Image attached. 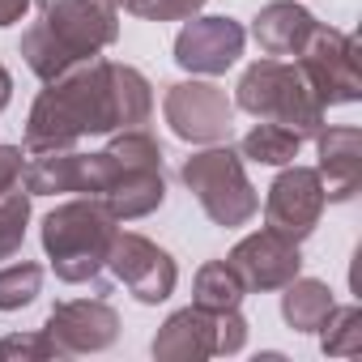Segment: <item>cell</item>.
I'll return each instance as SVG.
<instances>
[{
  "label": "cell",
  "mask_w": 362,
  "mask_h": 362,
  "mask_svg": "<svg viewBox=\"0 0 362 362\" xmlns=\"http://www.w3.org/2000/svg\"><path fill=\"white\" fill-rule=\"evenodd\" d=\"M111 132H119L111 60L94 56L73 64L64 77L43 81V94L35 98L26 119V158L64 153L77 149L81 136H111Z\"/></svg>",
  "instance_id": "6da1fadb"
},
{
  "label": "cell",
  "mask_w": 362,
  "mask_h": 362,
  "mask_svg": "<svg viewBox=\"0 0 362 362\" xmlns=\"http://www.w3.org/2000/svg\"><path fill=\"white\" fill-rule=\"evenodd\" d=\"M115 230H119V222L94 197H77V201L56 205L43 218L39 235H43V252H47L56 277L69 286H81L107 269V252H111Z\"/></svg>",
  "instance_id": "7a4b0ae2"
},
{
  "label": "cell",
  "mask_w": 362,
  "mask_h": 362,
  "mask_svg": "<svg viewBox=\"0 0 362 362\" xmlns=\"http://www.w3.org/2000/svg\"><path fill=\"white\" fill-rule=\"evenodd\" d=\"M235 107L256 115V119L286 124L303 141H311L324 128V103L311 94V86L298 73V64L273 60V56H264V60L243 69V77L235 86Z\"/></svg>",
  "instance_id": "3957f363"
},
{
  "label": "cell",
  "mask_w": 362,
  "mask_h": 362,
  "mask_svg": "<svg viewBox=\"0 0 362 362\" xmlns=\"http://www.w3.org/2000/svg\"><path fill=\"white\" fill-rule=\"evenodd\" d=\"M179 175H184L188 192L197 197V205L205 209V218L214 226L235 230V226H247L260 214V197H256L252 179L243 170L239 149H230L222 141L209 145V149H201V153H192Z\"/></svg>",
  "instance_id": "277c9868"
},
{
  "label": "cell",
  "mask_w": 362,
  "mask_h": 362,
  "mask_svg": "<svg viewBox=\"0 0 362 362\" xmlns=\"http://www.w3.org/2000/svg\"><path fill=\"white\" fill-rule=\"evenodd\" d=\"M298 73L307 77L311 94L328 107H345L362 98V77H358V43L345 30L332 26H315L311 39L303 43V52L294 56Z\"/></svg>",
  "instance_id": "5b68a950"
},
{
  "label": "cell",
  "mask_w": 362,
  "mask_h": 362,
  "mask_svg": "<svg viewBox=\"0 0 362 362\" xmlns=\"http://www.w3.org/2000/svg\"><path fill=\"white\" fill-rule=\"evenodd\" d=\"M39 22L73 64L103 56L119 39L115 9L103 5V0H43Z\"/></svg>",
  "instance_id": "8992f818"
},
{
  "label": "cell",
  "mask_w": 362,
  "mask_h": 362,
  "mask_svg": "<svg viewBox=\"0 0 362 362\" xmlns=\"http://www.w3.org/2000/svg\"><path fill=\"white\" fill-rule=\"evenodd\" d=\"M107 273L119 286H128L132 298L145 303V307L166 303L179 286V269H175L170 252H162L153 239L132 235V230H115L111 252H107Z\"/></svg>",
  "instance_id": "52a82bcc"
},
{
  "label": "cell",
  "mask_w": 362,
  "mask_h": 362,
  "mask_svg": "<svg viewBox=\"0 0 362 362\" xmlns=\"http://www.w3.org/2000/svg\"><path fill=\"white\" fill-rule=\"evenodd\" d=\"M162 115L179 141L192 145H218L230 136L235 124V103L226 98L222 86L214 81H179L162 98Z\"/></svg>",
  "instance_id": "ba28073f"
},
{
  "label": "cell",
  "mask_w": 362,
  "mask_h": 362,
  "mask_svg": "<svg viewBox=\"0 0 362 362\" xmlns=\"http://www.w3.org/2000/svg\"><path fill=\"white\" fill-rule=\"evenodd\" d=\"M119 162L98 149V153H81V149H64V153H35L22 170L26 192L30 197H60V192H77V197H103L107 184L115 179Z\"/></svg>",
  "instance_id": "9c48e42d"
},
{
  "label": "cell",
  "mask_w": 362,
  "mask_h": 362,
  "mask_svg": "<svg viewBox=\"0 0 362 362\" xmlns=\"http://www.w3.org/2000/svg\"><path fill=\"white\" fill-rule=\"evenodd\" d=\"M324 205H328V197H324V184H320V170L290 162L269 184L264 222H269V230L303 243L307 235H315V226L324 218Z\"/></svg>",
  "instance_id": "30bf717a"
},
{
  "label": "cell",
  "mask_w": 362,
  "mask_h": 362,
  "mask_svg": "<svg viewBox=\"0 0 362 362\" xmlns=\"http://www.w3.org/2000/svg\"><path fill=\"white\" fill-rule=\"evenodd\" d=\"M43 332L56 341L60 358L103 354L119 341V311L103 298H69V303L52 307Z\"/></svg>",
  "instance_id": "8fae6325"
},
{
  "label": "cell",
  "mask_w": 362,
  "mask_h": 362,
  "mask_svg": "<svg viewBox=\"0 0 362 362\" xmlns=\"http://www.w3.org/2000/svg\"><path fill=\"white\" fill-rule=\"evenodd\" d=\"M247 47V30L235 18H188L175 39V64L201 73V77H222L226 69L239 64Z\"/></svg>",
  "instance_id": "7c38bea8"
},
{
  "label": "cell",
  "mask_w": 362,
  "mask_h": 362,
  "mask_svg": "<svg viewBox=\"0 0 362 362\" xmlns=\"http://www.w3.org/2000/svg\"><path fill=\"white\" fill-rule=\"evenodd\" d=\"M226 264L239 273L243 290H281L286 281H294L303 273V256H298V243L277 235V230H256L247 239H239L226 256Z\"/></svg>",
  "instance_id": "4fadbf2b"
},
{
  "label": "cell",
  "mask_w": 362,
  "mask_h": 362,
  "mask_svg": "<svg viewBox=\"0 0 362 362\" xmlns=\"http://www.w3.org/2000/svg\"><path fill=\"white\" fill-rule=\"evenodd\" d=\"M214 354H218V315L197 303L166 315V324L153 337L158 362H205Z\"/></svg>",
  "instance_id": "5bb4252c"
},
{
  "label": "cell",
  "mask_w": 362,
  "mask_h": 362,
  "mask_svg": "<svg viewBox=\"0 0 362 362\" xmlns=\"http://www.w3.org/2000/svg\"><path fill=\"white\" fill-rule=\"evenodd\" d=\"M111 153V149H107ZM115 158V153H111ZM119 162V158H115ZM115 222H136V218H149L153 209H162L166 201V179H162V166H128L119 162L115 179L107 184L103 197H94Z\"/></svg>",
  "instance_id": "9a60e30c"
},
{
  "label": "cell",
  "mask_w": 362,
  "mask_h": 362,
  "mask_svg": "<svg viewBox=\"0 0 362 362\" xmlns=\"http://www.w3.org/2000/svg\"><path fill=\"white\" fill-rule=\"evenodd\" d=\"M320 184L328 201H349L362 188V132L358 128H320Z\"/></svg>",
  "instance_id": "2e32d148"
},
{
  "label": "cell",
  "mask_w": 362,
  "mask_h": 362,
  "mask_svg": "<svg viewBox=\"0 0 362 362\" xmlns=\"http://www.w3.org/2000/svg\"><path fill=\"white\" fill-rule=\"evenodd\" d=\"M315 26H320V22L298 5V0H273V5H264V9L256 13V22H252V39L260 43L264 56H273V60H290V56L303 52V43L311 39Z\"/></svg>",
  "instance_id": "e0dca14e"
},
{
  "label": "cell",
  "mask_w": 362,
  "mask_h": 362,
  "mask_svg": "<svg viewBox=\"0 0 362 362\" xmlns=\"http://www.w3.org/2000/svg\"><path fill=\"white\" fill-rule=\"evenodd\" d=\"M281 290H286L281 294V315H286V324L294 332H315L328 320V311L337 307L332 303V290L324 281H315V277H294Z\"/></svg>",
  "instance_id": "ac0fdd59"
},
{
  "label": "cell",
  "mask_w": 362,
  "mask_h": 362,
  "mask_svg": "<svg viewBox=\"0 0 362 362\" xmlns=\"http://www.w3.org/2000/svg\"><path fill=\"white\" fill-rule=\"evenodd\" d=\"M303 149V136L286 124H273V119H260L243 141H239V158L247 162H260V166H290Z\"/></svg>",
  "instance_id": "d6986e66"
},
{
  "label": "cell",
  "mask_w": 362,
  "mask_h": 362,
  "mask_svg": "<svg viewBox=\"0 0 362 362\" xmlns=\"http://www.w3.org/2000/svg\"><path fill=\"white\" fill-rule=\"evenodd\" d=\"M243 281H239V273L226 264V260H209V264H201L197 269V281H192V303L197 307H205V311H235L239 303H243Z\"/></svg>",
  "instance_id": "ffe728a7"
},
{
  "label": "cell",
  "mask_w": 362,
  "mask_h": 362,
  "mask_svg": "<svg viewBox=\"0 0 362 362\" xmlns=\"http://www.w3.org/2000/svg\"><path fill=\"white\" fill-rule=\"evenodd\" d=\"M315 332H320V349L328 358H358L362 354V311L358 307H332Z\"/></svg>",
  "instance_id": "44dd1931"
},
{
  "label": "cell",
  "mask_w": 362,
  "mask_h": 362,
  "mask_svg": "<svg viewBox=\"0 0 362 362\" xmlns=\"http://www.w3.org/2000/svg\"><path fill=\"white\" fill-rule=\"evenodd\" d=\"M22 60H26V69L39 77V81H56V77H64L69 69H73V60L60 52V43L43 30V22H35L26 35H22Z\"/></svg>",
  "instance_id": "7402d4cb"
},
{
  "label": "cell",
  "mask_w": 362,
  "mask_h": 362,
  "mask_svg": "<svg viewBox=\"0 0 362 362\" xmlns=\"http://www.w3.org/2000/svg\"><path fill=\"white\" fill-rule=\"evenodd\" d=\"M26 226H30V192H0V260H13L26 243Z\"/></svg>",
  "instance_id": "603a6c76"
},
{
  "label": "cell",
  "mask_w": 362,
  "mask_h": 362,
  "mask_svg": "<svg viewBox=\"0 0 362 362\" xmlns=\"http://www.w3.org/2000/svg\"><path fill=\"white\" fill-rule=\"evenodd\" d=\"M43 290V264L35 260H22V264H9L0 269V311H22L39 298Z\"/></svg>",
  "instance_id": "cb8c5ba5"
},
{
  "label": "cell",
  "mask_w": 362,
  "mask_h": 362,
  "mask_svg": "<svg viewBox=\"0 0 362 362\" xmlns=\"http://www.w3.org/2000/svg\"><path fill=\"white\" fill-rule=\"evenodd\" d=\"M209 0H124V9L141 22H188Z\"/></svg>",
  "instance_id": "d4e9b609"
},
{
  "label": "cell",
  "mask_w": 362,
  "mask_h": 362,
  "mask_svg": "<svg viewBox=\"0 0 362 362\" xmlns=\"http://www.w3.org/2000/svg\"><path fill=\"white\" fill-rule=\"evenodd\" d=\"M0 358H26V362H52L60 358L56 341L47 332H13L0 341Z\"/></svg>",
  "instance_id": "484cf974"
},
{
  "label": "cell",
  "mask_w": 362,
  "mask_h": 362,
  "mask_svg": "<svg viewBox=\"0 0 362 362\" xmlns=\"http://www.w3.org/2000/svg\"><path fill=\"white\" fill-rule=\"evenodd\" d=\"M247 345V320L235 311H218V354H239Z\"/></svg>",
  "instance_id": "4316f807"
},
{
  "label": "cell",
  "mask_w": 362,
  "mask_h": 362,
  "mask_svg": "<svg viewBox=\"0 0 362 362\" xmlns=\"http://www.w3.org/2000/svg\"><path fill=\"white\" fill-rule=\"evenodd\" d=\"M22 170H26V149L22 145H0V192L18 188Z\"/></svg>",
  "instance_id": "83f0119b"
},
{
  "label": "cell",
  "mask_w": 362,
  "mask_h": 362,
  "mask_svg": "<svg viewBox=\"0 0 362 362\" xmlns=\"http://www.w3.org/2000/svg\"><path fill=\"white\" fill-rule=\"evenodd\" d=\"M26 9H30V0H0V26L22 22V18H26Z\"/></svg>",
  "instance_id": "f1b7e54d"
},
{
  "label": "cell",
  "mask_w": 362,
  "mask_h": 362,
  "mask_svg": "<svg viewBox=\"0 0 362 362\" xmlns=\"http://www.w3.org/2000/svg\"><path fill=\"white\" fill-rule=\"evenodd\" d=\"M9 98H13V77H9V69L0 64V111L9 107Z\"/></svg>",
  "instance_id": "f546056e"
},
{
  "label": "cell",
  "mask_w": 362,
  "mask_h": 362,
  "mask_svg": "<svg viewBox=\"0 0 362 362\" xmlns=\"http://www.w3.org/2000/svg\"><path fill=\"white\" fill-rule=\"evenodd\" d=\"M103 5H111V9H119V5H124V0H103Z\"/></svg>",
  "instance_id": "4dcf8cb0"
}]
</instances>
